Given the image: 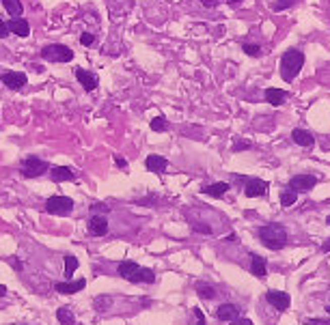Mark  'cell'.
<instances>
[{
  "instance_id": "bcb514c9",
  "label": "cell",
  "mask_w": 330,
  "mask_h": 325,
  "mask_svg": "<svg viewBox=\"0 0 330 325\" xmlns=\"http://www.w3.org/2000/svg\"><path fill=\"white\" fill-rule=\"evenodd\" d=\"M328 312H330V306H328Z\"/></svg>"
},
{
  "instance_id": "ac0fdd59",
  "label": "cell",
  "mask_w": 330,
  "mask_h": 325,
  "mask_svg": "<svg viewBox=\"0 0 330 325\" xmlns=\"http://www.w3.org/2000/svg\"><path fill=\"white\" fill-rule=\"evenodd\" d=\"M231 185L227 181H218V183H209V185H203V194H207V196H214V198H220L224 196V194L229 192Z\"/></svg>"
},
{
  "instance_id": "f546056e",
  "label": "cell",
  "mask_w": 330,
  "mask_h": 325,
  "mask_svg": "<svg viewBox=\"0 0 330 325\" xmlns=\"http://www.w3.org/2000/svg\"><path fill=\"white\" fill-rule=\"evenodd\" d=\"M294 3L296 0H276L274 5H272V11H285V9H289V7H294Z\"/></svg>"
},
{
  "instance_id": "7a4b0ae2",
  "label": "cell",
  "mask_w": 330,
  "mask_h": 325,
  "mask_svg": "<svg viewBox=\"0 0 330 325\" xmlns=\"http://www.w3.org/2000/svg\"><path fill=\"white\" fill-rule=\"evenodd\" d=\"M302 65H304V54L300 50H287L283 54V59H280V78L285 82H292L300 74Z\"/></svg>"
},
{
  "instance_id": "ab89813d",
  "label": "cell",
  "mask_w": 330,
  "mask_h": 325,
  "mask_svg": "<svg viewBox=\"0 0 330 325\" xmlns=\"http://www.w3.org/2000/svg\"><path fill=\"white\" fill-rule=\"evenodd\" d=\"M7 35H9V28H7V24L0 20V39H5Z\"/></svg>"
},
{
  "instance_id": "1f68e13d",
  "label": "cell",
  "mask_w": 330,
  "mask_h": 325,
  "mask_svg": "<svg viewBox=\"0 0 330 325\" xmlns=\"http://www.w3.org/2000/svg\"><path fill=\"white\" fill-rule=\"evenodd\" d=\"M80 43H82L84 47H91L95 43V35H91V32H82V35H80Z\"/></svg>"
},
{
  "instance_id": "ba28073f",
  "label": "cell",
  "mask_w": 330,
  "mask_h": 325,
  "mask_svg": "<svg viewBox=\"0 0 330 325\" xmlns=\"http://www.w3.org/2000/svg\"><path fill=\"white\" fill-rule=\"evenodd\" d=\"M0 80H3V84H5L7 88H13V91H18V88L26 86L28 76H26V74H22V71H5Z\"/></svg>"
},
{
  "instance_id": "8992f818",
  "label": "cell",
  "mask_w": 330,
  "mask_h": 325,
  "mask_svg": "<svg viewBox=\"0 0 330 325\" xmlns=\"http://www.w3.org/2000/svg\"><path fill=\"white\" fill-rule=\"evenodd\" d=\"M317 183L315 175H296L289 179V190L292 192H309Z\"/></svg>"
},
{
  "instance_id": "30bf717a",
  "label": "cell",
  "mask_w": 330,
  "mask_h": 325,
  "mask_svg": "<svg viewBox=\"0 0 330 325\" xmlns=\"http://www.w3.org/2000/svg\"><path fill=\"white\" fill-rule=\"evenodd\" d=\"M108 233V220L100 213H93L91 220H88V235L93 237H104Z\"/></svg>"
},
{
  "instance_id": "2e32d148",
  "label": "cell",
  "mask_w": 330,
  "mask_h": 325,
  "mask_svg": "<svg viewBox=\"0 0 330 325\" xmlns=\"http://www.w3.org/2000/svg\"><path fill=\"white\" fill-rule=\"evenodd\" d=\"M7 28H9V32H13V35H18V37H28L30 35V24L26 20H22V18L9 20Z\"/></svg>"
},
{
  "instance_id": "d6986e66",
  "label": "cell",
  "mask_w": 330,
  "mask_h": 325,
  "mask_svg": "<svg viewBox=\"0 0 330 325\" xmlns=\"http://www.w3.org/2000/svg\"><path fill=\"white\" fill-rule=\"evenodd\" d=\"M238 306L235 304H222L218 306V310H216V316H218L220 321H233V319H238Z\"/></svg>"
},
{
  "instance_id": "83f0119b",
  "label": "cell",
  "mask_w": 330,
  "mask_h": 325,
  "mask_svg": "<svg viewBox=\"0 0 330 325\" xmlns=\"http://www.w3.org/2000/svg\"><path fill=\"white\" fill-rule=\"evenodd\" d=\"M166 127H168V123H166L164 117L151 119V129H154V132H166Z\"/></svg>"
},
{
  "instance_id": "f35d334b",
  "label": "cell",
  "mask_w": 330,
  "mask_h": 325,
  "mask_svg": "<svg viewBox=\"0 0 330 325\" xmlns=\"http://www.w3.org/2000/svg\"><path fill=\"white\" fill-rule=\"evenodd\" d=\"M203 3V7H207V9H214V7L220 5V0H201Z\"/></svg>"
},
{
  "instance_id": "3957f363",
  "label": "cell",
  "mask_w": 330,
  "mask_h": 325,
  "mask_svg": "<svg viewBox=\"0 0 330 325\" xmlns=\"http://www.w3.org/2000/svg\"><path fill=\"white\" fill-rule=\"evenodd\" d=\"M41 59L48 63H71L74 61V50L63 43H52L41 50Z\"/></svg>"
},
{
  "instance_id": "e575fe53",
  "label": "cell",
  "mask_w": 330,
  "mask_h": 325,
  "mask_svg": "<svg viewBox=\"0 0 330 325\" xmlns=\"http://www.w3.org/2000/svg\"><path fill=\"white\" fill-rule=\"evenodd\" d=\"M253 147V144L251 142H235V144H233V151H248V149H251Z\"/></svg>"
},
{
  "instance_id": "6da1fadb",
  "label": "cell",
  "mask_w": 330,
  "mask_h": 325,
  "mask_svg": "<svg viewBox=\"0 0 330 325\" xmlns=\"http://www.w3.org/2000/svg\"><path fill=\"white\" fill-rule=\"evenodd\" d=\"M259 239L265 248L280 250V248H285V243H287V231H285V226L278 222L263 224V226H259Z\"/></svg>"
},
{
  "instance_id": "b9f144b4",
  "label": "cell",
  "mask_w": 330,
  "mask_h": 325,
  "mask_svg": "<svg viewBox=\"0 0 330 325\" xmlns=\"http://www.w3.org/2000/svg\"><path fill=\"white\" fill-rule=\"evenodd\" d=\"M11 267H13V269H22V263L20 261H11Z\"/></svg>"
},
{
  "instance_id": "ffe728a7",
  "label": "cell",
  "mask_w": 330,
  "mask_h": 325,
  "mask_svg": "<svg viewBox=\"0 0 330 325\" xmlns=\"http://www.w3.org/2000/svg\"><path fill=\"white\" fill-rule=\"evenodd\" d=\"M285 99H287V93L283 88H265V101L270 105H283Z\"/></svg>"
},
{
  "instance_id": "52a82bcc",
  "label": "cell",
  "mask_w": 330,
  "mask_h": 325,
  "mask_svg": "<svg viewBox=\"0 0 330 325\" xmlns=\"http://www.w3.org/2000/svg\"><path fill=\"white\" fill-rule=\"evenodd\" d=\"M244 194H246L248 198L265 196V194H268V181H263V179H255V177H248V179H246Z\"/></svg>"
},
{
  "instance_id": "d590c367",
  "label": "cell",
  "mask_w": 330,
  "mask_h": 325,
  "mask_svg": "<svg viewBox=\"0 0 330 325\" xmlns=\"http://www.w3.org/2000/svg\"><path fill=\"white\" fill-rule=\"evenodd\" d=\"M195 316H197V325H205V314H203V310H201V308H195Z\"/></svg>"
},
{
  "instance_id": "ee69618b",
  "label": "cell",
  "mask_w": 330,
  "mask_h": 325,
  "mask_svg": "<svg viewBox=\"0 0 330 325\" xmlns=\"http://www.w3.org/2000/svg\"><path fill=\"white\" fill-rule=\"evenodd\" d=\"M0 295H7V287H5V284H0Z\"/></svg>"
},
{
  "instance_id": "603a6c76",
  "label": "cell",
  "mask_w": 330,
  "mask_h": 325,
  "mask_svg": "<svg viewBox=\"0 0 330 325\" xmlns=\"http://www.w3.org/2000/svg\"><path fill=\"white\" fill-rule=\"evenodd\" d=\"M3 5H5V9H7V13H9L11 18H20L22 11H24V7H22L20 0H3Z\"/></svg>"
},
{
  "instance_id": "5b68a950",
  "label": "cell",
  "mask_w": 330,
  "mask_h": 325,
  "mask_svg": "<svg viewBox=\"0 0 330 325\" xmlns=\"http://www.w3.org/2000/svg\"><path fill=\"white\" fill-rule=\"evenodd\" d=\"M45 211L52 215H69L74 211V200L69 196H50L45 200Z\"/></svg>"
},
{
  "instance_id": "4dcf8cb0",
  "label": "cell",
  "mask_w": 330,
  "mask_h": 325,
  "mask_svg": "<svg viewBox=\"0 0 330 325\" xmlns=\"http://www.w3.org/2000/svg\"><path fill=\"white\" fill-rule=\"evenodd\" d=\"M242 50H244L248 56H261V47H259V45H255V43H244V45H242Z\"/></svg>"
},
{
  "instance_id": "7402d4cb",
  "label": "cell",
  "mask_w": 330,
  "mask_h": 325,
  "mask_svg": "<svg viewBox=\"0 0 330 325\" xmlns=\"http://www.w3.org/2000/svg\"><path fill=\"white\" fill-rule=\"evenodd\" d=\"M56 319H59L61 325H76V316L71 312V308H67V306H61L59 310H56Z\"/></svg>"
},
{
  "instance_id": "8fae6325",
  "label": "cell",
  "mask_w": 330,
  "mask_h": 325,
  "mask_svg": "<svg viewBox=\"0 0 330 325\" xmlns=\"http://www.w3.org/2000/svg\"><path fill=\"white\" fill-rule=\"evenodd\" d=\"M138 263H134V261H121L119 263V276L121 278H125L127 282H138Z\"/></svg>"
},
{
  "instance_id": "8d00e7d4",
  "label": "cell",
  "mask_w": 330,
  "mask_h": 325,
  "mask_svg": "<svg viewBox=\"0 0 330 325\" xmlns=\"http://www.w3.org/2000/svg\"><path fill=\"white\" fill-rule=\"evenodd\" d=\"M195 231H197V233H205V235H212V229H209V226H205V224H197V226H195Z\"/></svg>"
},
{
  "instance_id": "277c9868",
  "label": "cell",
  "mask_w": 330,
  "mask_h": 325,
  "mask_svg": "<svg viewBox=\"0 0 330 325\" xmlns=\"http://www.w3.org/2000/svg\"><path fill=\"white\" fill-rule=\"evenodd\" d=\"M48 161L39 159V157H24L22 164H20V173L26 177V179H35V177H41L48 173Z\"/></svg>"
},
{
  "instance_id": "7c38bea8",
  "label": "cell",
  "mask_w": 330,
  "mask_h": 325,
  "mask_svg": "<svg viewBox=\"0 0 330 325\" xmlns=\"http://www.w3.org/2000/svg\"><path fill=\"white\" fill-rule=\"evenodd\" d=\"M76 80L82 84V88H86V91H95V88H98V76H95L93 71H86L82 67H78L76 69Z\"/></svg>"
},
{
  "instance_id": "e0dca14e",
  "label": "cell",
  "mask_w": 330,
  "mask_h": 325,
  "mask_svg": "<svg viewBox=\"0 0 330 325\" xmlns=\"http://www.w3.org/2000/svg\"><path fill=\"white\" fill-rule=\"evenodd\" d=\"M292 140L296 144H300V147H313V144H315V138H313V134L307 132V129H300V127L292 132Z\"/></svg>"
},
{
  "instance_id": "484cf974",
  "label": "cell",
  "mask_w": 330,
  "mask_h": 325,
  "mask_svg": "<svg viewBox=\"0 0 330 325\" xmlns=\"http://www.w3.org/2000/svg\"><path fill=\"white\" fill-rule=\"evenodd\" d=\"M138 282L143 284H154L156 282V274L149 269V267H140L138 269Z\"/></svg>"
},
{
  "instance_id": "44dd1931",
  "label": "cell",
  "mask_w": 330,
  "mask_h": 325,
  "mask_svg": "<svg viewBox=\"0 0 330 325\" xmlns=\"http://www.w3.org/2000/svg\"><path fill=\"white\" fill-rule=\"evenodd\" d=\"M251 274L257 276V278H263V276L268 274V265H265L263 256H257V254L251 256Z\"/></svg>"
},
{
  "instance_id": "d6a6232c",
  "label": "cell",
  "mask_w": 330,
  "mask_h": 325,
  "mask_svg": "<svg viewBox=\"0 0 330 325\" xmlns=\"http://www.w3.org/2000/svg\"><path fill=\"white\" fill-rule=\"evenodd\" d=\"M108 205H106V202H95V205H93V213H108Z\"/></svg>"
},
{
  "instance_id": "74e56055",
  "label": "cell",
  "mask_w": 330,
  "mask_h": 325,
  "mask_svg": "<svg viewBox=\"0 0 330 325\" xmlns=\"http://www.w3.org/2000/svg\"><path fill=\"white\" fill-rule=\"evenodd\" d=\"M231 325H255V323L251 319H240V316H238V319L231 321Z\"/></svg>"
},
{
  "instance_id": "f1b7e54d",
  "label": "cell",
  "mask_w": 330,
  "mask_h": 325,
  "mask_svg": "<svg viewBox=\"0 0 330 325\" xmlns=\"http://www.w3.org/2000/svg\"><path fill=\"white\" fill-rule=\"evenodd\" d=\"M110 302L112 299L108 297V295H100L98 299H95V308H98L100 312H104V310H108V306H110Z\"/></svg>"
},
{
  "instance_id": "9c48e42d",
  "label": "cell",
  "mask_w": 330,
  "mask_h": 325,
  "mask_svg": "<svg viewBox=\"0 0 330 325\" xmlns=\"http://www.w3.org/2000/svg\"><path fill=\"white\" fill-rule=\"evenodd\" d=\"M265 299H268V304L274 306L276 310H287V308L292 306V297H289L285 291H268Z\"/></svg>"
},
{
  "instance_id": "cb8c5ba5",
  "label": "cell",
  "mask_w": 330,
  "mask_h": 325,
  "mask_svg": "<svg viewBox=\"0 0 330 325\" xmlns=\"http://www.w3.org/2000/svg\"><path fill=\"white\" fill-rule=\"evenodd\" d=\"M197 293H199V297H203V299H214L216 297V289L212 287V284H207V282H197Z\"/></svg>"
},
{
  "instance_id": "f6af8a7d",
  "label": "cell",
  "mask_w": 330,
  "mask_h": 325,
  "mask_svg": "<svg viewBox=\"0 0 330 325\" xmlns=\"http://www.w3.org/2000/svg\"><path fill=\"white\" fill-rule=\"evenodd\" d=\"M328 224H330V218H328Z\"/></svg>"
},
{
  "instance_id": "7bdbcfd3",
  "label": "cell",
  "mask_w": 330,
  "mask_h": 325,
  "mask_svg": "<svg viewBox=\"0 0 330 325\" xmlns=\"http://www.w3.org/2000/svg\"><path fill=\"white\" fill-rule=\"evenodd\" d=\"M240 3H244V0H229V7H238Z\"/></svg>"
},
{
  "instance_id": "5bb4252c",
  "label": "cell",
  "mask_w": 330,
  "mask_h": 325,
  "mask_svg": "<svg viewBox=\"0 0 330 325\" xmlns=\"http://www.w3.org/2000/svg\"><path fill=\"white\" fill-rule=\"evenodd\" d=\"M84 287H86L84 278H80L76 282H56L54 284V289L59 291V293H63V295H74V293H78V291H82Z\"/></svg>"
},
{
  "instance_id": "60d3db41",
  "label": "cell",
  "mask_w": 330,
  "mask_h": 325,
  "mask_svg": "<svg viewBox=\"0 0 330 325\" xmlns=\"http://www.w3.org/2000/svg\"><path fill=\"white\" fill-rule=\"evenodd\" d=\"M115 164H117L119 168H127V161H125L121 155H117V157H115Z\"/></svg>"
},
{
  "instance_id": "d4e9b609",
  "label": "cell",
  "mask_w": 330,
  "mask_h": 325,
  "mask_svg": "<svg viewBox=\"0 0 330 325\" xmlns=\"http://www.w3.org/2000/svg\"><path fill=\"white\" fill-rule=\"evenodd\" d=\"M63 261H65V278L71 280V278H74V274H76V269H78V258L67 254Z\"/></svg>"
},
{
  "instance_id": "836d02e7",
  "label": "cell",
  "mask_w": 330,
  "mask_h": 325,
  "mask_svg": "<svg viewBox=\"0 0 330 325\" xmlns=\"http://www.w3.org/2000/svg\"><path fill=\"white\" fill-rule=\"evenodd\" d=\"M304 325H330V319H304Z\"/></svg>"
},
{
  "instance_id": "9a60e30c",
  "label": "cell",
  "mask_w": 330,
  "mask_h": 325,
  "mask_svg": "<svg viewBox=\"0 0 330 325\" xmlns=\"http://www.w3.org/2000/svg\"><path fill=\"white\" fill-rule=\"evenodd\" d=\"M50 177H52V181H56V183H65V181H74V179H76L74 170L67 168V166H54L50 170Z\"/></svg>"
},
{
  "instance_id": "4316f807",
  "label": "cell",
  "mask_w": 330,
  "mask_h": 325,
  "mask_svg": "<svg viewBox=\"0 0 330 325\" xmlns=\"http://www.w3.org/2000/svg\"><path fill=\"white\" fill-rule=\"evenodd\" d=\"M296 200H298V194L296 192H292V190L280 192V205H283V207H292Z\"/></svg>"
},
{
  "instance_id": "4fadbf2b",
  "label": "cell",
  "mask_w": 330,
  "mask_h": 325,
  "mask_svg": "<svg viewBox=\"0 0 330 325\" xmlns=\"http://www.w3.org/2000/svg\"><path fill=\"white\" fill-rule=\"evenodd\" d=\"M145 168L149 170V173H156V175H162L164 170L168 168V159L162 157V155H149L145 159Z\"/></svg>"
}]
</instances>
